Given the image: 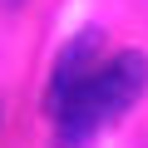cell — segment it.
Wrapping results in <instances>:
<instances>
[{
  "mask_svg": "<svg viewBox=\"0 0 148 148\" xmlns=\"http://www.w3.org/2000/svg\"><path fill=\"white\" fill-rule=\"evenodd\" d=\"M5 5H10V10H15V5H25V0H5Z\"/></svg>",
  "mask_w": 148,
  "mask_h": 148,
  "instance_id": "cell-2",
  "label": "cell"
},
{
  "mask_svg": "<svg viewBox=\"0 0 148 148\" xmlns=\"http://www.w3.org/2000/svg\"><path fill=\"white\" fill-rule=\"evenodd\" d=\"M148 84V59L138 49H119L104 64H89L64 94L49 99L54 119H59V138L64 143H84L99 123L119 119L123 109H133V99Z\"/></svg>",
  "mask_w": 148,
  "mask_h": 148,
  "instance_id": "cell-1",
  "label": "cell"
}]
</instances>
